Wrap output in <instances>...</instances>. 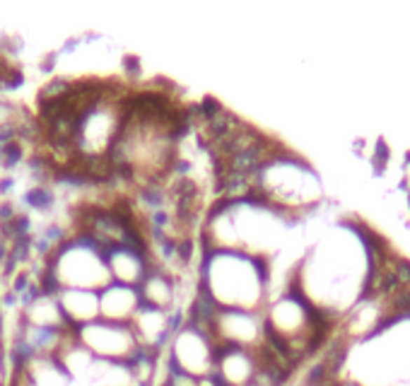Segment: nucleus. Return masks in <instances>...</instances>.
Listing matches in <instances>:
<instances>
[{"mask_svg":"<svg viewBox=\"0 0 410 386\" xmlns=\"http://www.w3.org/2000/svg\"><path fill=\"white\" fill-rule=\"evenodd\" d=\"M200 292L217 309L264 314L268 307V263L242 251H203Z\"/></svg>","mask_w":410,"mask_h":386,"instance_id":"1","label":"nucleus"},{"mask_svg":"<svg viewBox=\"0 0 410 386\" xmlns=\"http://www.w3.org/2000/svg\"><path fill=\"white\" fill-rule=\"evenodd\" d=\"M0 382H3V365H0Z\"/></svg>","mask_w":410,"mask_h":386,"instance_id":"10","label":"nucleus"},{"mask_svg":"<svg viewBox=\"0 0 410 386\" xmlns=\"http://www.w3.org/2000/svg\"><path fill=\"white\" fill-rule=\"evenodd\" d=\"M261 372L259 352L244 350V347H217L215 374L220 386H251Z\"/></svg>","mask_w":410,"mask_h":386,"instance_id":"5","label":"nucleus"},{"mask_svg":"<svg viewBox=\"0 0 410 386\" xmlns=\"http://www.w3.org/2000/svg\"><path fill=\"white\" fill-rule=\"evenodd\" d=\"M58 304L70 329L100 322V292L92 290H61Z\"/></svg>","mask_w":410,"mask_h":386,"instance_id":"8","label":"nucleus"},{"mask_svg":"<svg viewBox=\"0 0 410 386\" xmlns=\"http://www.w3.org/2000/svg\"><path fill=\"white\" fill-rule=\"evenodd\" d=\"M107 254V266L111 280L118 285L128 287H140V282L145 280V275L152 268L150 249L143 247H114Z\"/></svg>","mask_w":410,"mask_h":386,"instance_id":"6","label":"nucleus"},{"mask_svg":"<svg viewBox=\"0 0 410 386\" xmlns=\"http://www.w3.org/2000/svg\"><path fill=\"white\" fill-rule=\"evenodd\" d=\"M80 345L87 347L97 360L111 362H130L140 352V343L135 338L130 324H111V322H95L75 329Z\"/></svg>","mask_w":410,"mask_h":386,"instance_id":"4","label":"nucleus"},{"mask_svg":"<svg viewBox=\"0 0 410 386\" xmlns=\"http://www.w3.org/2000/svg\"><path fill=\"white\" fill-rule=\"evenodd\" d=\"M217 347L212 338L196 324L186 322L174 333L169 345V367L189 374L193 379H203L215 374Z\"/></svg>","mask_w":410,"mask_h":386,"instance_id":"3","label":"nucleus"},{"mask_svg":"<svg viewBox=\"0 0 410 386\" xmlns=\"http://www.w3.org/2000/svg\"><path fill=\"white\" fill-rule=\"evenodd\" d=\"M143 307V297H140L138 287L118 285L111 282L100 292V319L111 324H130L133 317Z\"/></svg>","mask_w":410,"mask_h":386,"instance_id":"7","label":"nucleus"},{"mask_svg":"<svg viewBox=\"0 0 410 386\" xmlns=\"http://www.w3.org/2000/svg\"><path fill=\"white\" fill-rule=\"evenodd\" d=\"M140 297H143L145 307H155L162 312H172L177 307L179 297V282L172 278L169 273H164L162 268L152 266L150 273L145 275V280L140 282Z\"/></svg>","mask_w":410,"mask_h":386,"instance_id":"9","label":"nucleus"},{"mask_svg":"<svg viewBox=\"0 0 410 386\" xmlns=\"http://www.w3.org/2000/svg\"><path fill=\"white\" fill-rule=\"evenodd\" d=\"M254 195L299 220L321 203L324 186L307 160L280 145L254 177Z\"/></svg>","mask_w":410,"mask_h":386,"instance_id":"2","label":"nucleus"}]
</instances>
